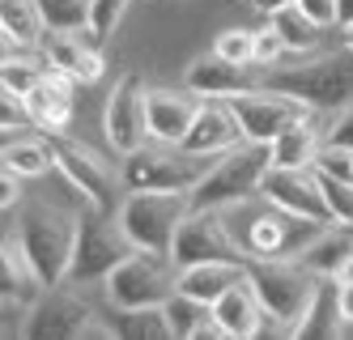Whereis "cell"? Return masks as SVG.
I'll use <instances>...</instances> for the list:
<instances>
[{
  "instance_id": "33",
  "label": "cell",
  "mask_w": 353,
  "mask_h": 340,
  "mask_svg": "<svg viewBox=\"0 0 353 340\" xmlns=\"http://www.w3.org/2000/svg\"><path fill=\"white\" fill-rule=\"evenodd\" d=\"M315 174H319V188H323L327 208H332V221H349L353 226V183L332 179V174H323V170H315Z\"/></svg>"
},
{
  "instance_id": "40",
  "label": "cell",
  "mask_w": 353,
  "mask_h": 340,
  "mask_svg": "<svg viewBox=\"0 0 353 340\" xmlns=\"http://www.w3.org/2000/svg\"><path fill=\"white\" fill-rule=\"evenodd\" d=\"M336 302H341V319L353 323V281H349V285L336 281Z\"/></svg>"
},
{
  "instance_id": "34",
  "label": "cell",
  "mask_w": 353,
  "mask_h": 340,
  "mask_svg": "<svg viewBox=\"0 0 353 340\" xmlns=\"http://www.w3.org/2000/svg\"><path fill=\"white\" fill-rule=\"evenodd\" d=\"M213 51L234 64H256V30H221Z\"/></svg>"
},
{
  "instance_id": "13",
  "label": "cell",
  "mask_w": 353,
  "mask_h": 340,
  "mask_svg": "<svg viewBox=\"0 0 353 340\" xmlns=\"http://www.w3.org/2000/svg\"><path fill=\"white\" fill-rule=\"evenodd\" d=\"M260 196L276 208H290L298 217H315V221H332V208L323 200L319 188V174L307 166H268L264 183H260Z\"/></svg>"
},
{
  "instance_id": "15",
  "label": "cell",
  "mask_w": 353,
  "mask_h": 340,
  "mask_svg": "<svg viewBox=\"0 0 353 340\" xmlns=\"http://www.w3.org/2000/svg\"><path fill=\"white\" fill-rule=\"evenodd\" d=\"M239 141H247V137H243V123H239V115L230 111V102L221 98V102H200V111H196V119H192V132L183 137V149L217 158V153L234 149Z\"/></svg>"
},
{
  "instance_id": "38",
  "label": "cell",
  "mask_w": 353,
  "mask_h": 340,
  "mask_svg": "<svg viewBox=\"0 0 353 340\" xmlns=\"http://www.w3.org/2000/svg\"><path fill=\"white\" fill-rule=\"evenodd\" d=\"M281 51H285V43H281V34H276L272 26L268 30H256V64H272Z\"/></svg>"
},
{
  "instance_id": "4",
  "label": "cell",
  "mask_w": 353,
  "mask_h": 340,
  "mask_svg": "<svg viewBox=\"0 0 353 340\" xmlns=\"http://www.w3.org/2000/svg\"><path fill=\"white\" fill-rule=\"evenodd\" d=\"M247 281L256 285L264 315L285 332H298L323 277H315L302 259H247Z\"/></svg>"
},
{
  "instance_id": "36",
  "label": "cell",
  "mask_w": 353,
  "mask_h": 340,
  "mask_svg": "<svg viewBox=\"0 0 353 340\" xmlns=\"http://www.w3.org/2000/svg\"><path fill=\"white\" fill-rule=\"evenodd\" d=\"M315 170L353 183V153H349V149H336V145H319V153H315Z\"/></svg>"
},
{
  "instance_id": "16",
  "label": "cell",
  "mask_w": 353,
  "mask_h": 340,
  "mask_svg": "<svg viewBox=\"0 0 353 340\" xmlns=\"http://www.w3.org/2000/svg\"><path fill=\"white\" fill-rule=\"evenodd\" d=\"M98 34H90V26L77 34H47L43 56L56 72L72 77V81H98L103 77V56H98Z\"/></svg>"
},
{
  "instance_id": "5",
  "label": "cell",
  "mask_w": 353,
  "mask_h": 340,
  "mask_svg": "<svg viewBox=\"0 0 353 340\" xmlns=\"http://www.w3.org/2000/svg\"><path fill=\"white\" fill-rule=\"evenodd\" d=\"M264 86L276 94H290L307 111H341L353 102V51H336V56H323L311 64L268 72Z\"/></svg>"
},
{
  "instance_id": "32",
  "label": "cell",
  "mask_w": 353,
  "mask_h": 340,
  "mask_svg": "<svg viewBox=\"0 0 353 340\" xmlns=\"http://www.w3.org/2000/svg\"><path fill=\"white\" fill-rule=\"evenodd\" d=\"M0 77H5V90L9 94L26 98L43 81V77H47V68H39L34 60H21V56H5V72H0Z\"/></svg>"
},
{
  "instance_id": "39",
  "label": "cell",
  "mask_w": 353,
  "mask_h": 340,
  "mask_svg": "<svg viewBox=\"0 0 353 340\" xmlns=\"http://www.w3.org/2000/svg\"><path fill=\"white\" fill-rule=\"evenodd\" d=\"M298 9L307 13V17L319 26V30H323V26H332V21H336V0H298Z\"/></svg>"
},
{
  "instance_id": "27",
  "label": "cell",
  "mask_w": 353,
  "mask_h": 340,
  "mask_svg": "<svg viewBox=\"0 0 353 340\" xmlns=\"http://www.w3.org/2000/svg\"><path fill=\"white\" fill-rule=\"evenodd\" d=\"M52 166H56V141L52 137H13V141H5V170H13L21 179H34Z\"/></svg>"
},
{
  "instance_id": "10",
  "label": "cell",
  "mask_w": 353,
  "mask_h": 340,
  "mask_svg": "<svg viewBox=\"0 0 353 340\" xmlns=\"http://www.w3.org/2000/svg\"><path fill=\"white\" fill-rule=\"evenodd\" d=\"M170 259L179 268L209 264V259H221V264H247V255L239 251V243H234L230 226H225V217L213 213V208H192V213L179 221Z\"/></svg>"
},
{
  "instance_id": "23",
  "label": "cell",
  "mask_w": 353,
  "mask_h": 340,
  "mask_svg": "<svg viewBox=\"0 0 353 340\" xmlns=\"http://www.w3.org/2000/svg\"><path fill=\"white\" fill-rule=\"evenodd\" d=\"M243 277H247V264H221V259H209V264H192V268L179 272V290L213 306L225 290H234Z\"/></svg>"
},
{
  "instance_id": "20",
  "label": "cell",
  "mask_w": 353,
  "mask_h": 340,
  "mask_svg": "<svg viewBox=\"0 0 353 340\" xmlns=\"http://www.w3.org/2000/svg\"><path fill=\"white\" fill-rule=\"evenodd\" d=\"M26 111L30 123H39L43 132H64L72 119V77L47 68V77L26 94Z\"/></svg>"
},
{
  "instance_id": "31",
  "label": "cell",
  "mask_w": 353,
  "mask_h": 340,
  "mask_svg": "<svg viewBox=\"0 0 353 340\" xmlns=\"http://www.w3.org/2000/svg\"><path fill=\"white\" fill-rule=\"evenodd\" d=\"M272 30L281 34V43H285V51H311L315 43H319V26L302 13L298 5H290V9H281V13H272Z\"/></svg>"
},
{
  "instance_id": "43",
  "label": "cell",
  "mask_w": 353,
  "mask_h": 340,
  "mask_svg": "<svg viewBox=\"0 0 353 340\" xmlns=\"http://www.w3.org/2000/svg\"><path fill=\"white\" fill-rule=\"evenodd\" d=\"M336 21L341 26H353V0H336Z\"/></svg>"
},
{
  "instance_id": "45",
  "label": "cell",
  "mask_w": 353,
  "mask_h": 340,
  "mask_svg": "<svg viewBox=\"0 0 353 340\" xmlns=\"http://www.w3.org/2000/svg\"><path fill=\"white\" fill-rule=\"evenodd\" d=\"M345 47L353 51V26H345Z\"/></svg>"
},
{
  "instance_id": "35",
  "label": "cell",
  "mask_w": 353,
  "mask_h": 340,
  "mask_svg": "<svg viewBox=\"0 0 353 340\" xmlns=\"http://www.w3.org/2000/svg\"><path fill=\"white\" fill-rule=\"evenodd\" d=\"M123 9H128V0H90V34L111 39V30L119 26Z\"/></svg>"
},
{
  "instance_id": "7",
  "label": "cell",
  "mask_w": 353,
  "mask_h": 340,
  "mask_svg": "<svg viewBox=\"0 0 353 340\" xmlns=\"http://www.w3.org/2000/svg\"><path fill=\"white\" fill-rule=\"evenodd\" d=\"M192 213V196L188 192H128L123 204L115 208L119 230L128 234V243L137 251H154L170 255L174 247V230Z\"/></svg>"
},
{
  "instance_id": "21",
  "label": "cell",
  "mask_w": 353,
  "mask_h": 340,
  "mask_svg": "<svg viewBox=\"0 0 353 340\" xmlns=\"http://www.w3.org/2000/svg\"><path fill=\"white\" fill-rule=\"evenodd\" d=\"M264 319L268 315L260 306V294H256V285H251L247 277L213 302V323L221 328V336H256Z\"/></svg>"
},
{
  "instance_id": "11",
  "label": "cell",
  "mask_w": 353,
  "mask_h": 340,
  "mask_svg": "<svg viewBox=\"0 0 353 340\" xmlns=\"http://www.w3.org/2000/svg\"><path fill=\"white\" fill-rule=\"evenodd\" d=\"M225 102H230V111L239 115L243 137H247V141H264V145H272L294 119H307V107H302V102H294L290 94H276V90H268V86L243 90V94L225 98Z\"/></svg>"
},
{
  "instance_id": "25",
  "label": "cell",
  "mask_w": 353,
  "mask_h": 340,
  "mask_svg": "<svg viewBox=\"0 0 353 340\" xmlns=\"http://www.w3.org/2000/svg\"><path fill=\"white\" fill-rule=\"evenodd\" d=\"M162 315H166L170 336H221V328L213 323V306L183 294V290H174L162 302Z\"/></svg>"
},
{
  "instance_id": "26",
  "label": "cell",
  "mask_w": 353,
  "mask_h": 340,
  "mask_svg": "<svg viewBox=\"0 0 353 340\" xmlns=\"http://www.w3.org/2000/svg\"><path fill=\"white\" fill-rule=\"evenodd\" d=\"M0 26H5V56H13L17 47L43 43V34H47L34 0H0Z\"/></svg>"
},
{
  "instance_id": "30",
  "label": "cell",
  "mask_w": 353,
  "mask_h": 340,
  "mask_svg": "<svg viewBox=\"0 0 353 340\" xmlns=\"http://www.w3.org/2000/svg\"><path fill=\"white\" fill-rule=\"evenodd\" d=\"M47 34H77L90 26V0H34Z\"/></svg>"
},
{
  "instance_id": "29",
  "label": "cell",
  "mask_w": 353,
  "mask_h": 340,
  "mask_svg": "<svg viewBox=\"0 0 353 340\" xmlns=\"http://www.w3.org/2000/svg\"><path fill=\"white\" fill-rule=\"evenodd\" d=\"M341 323H345V319H341V302H336V281L323 277L319 290H315V302H311L307 315H302V323H298L294 336H315V332H319V336H332Z\"/></svg>"
},
{
  "instance_id": "2",
  "label": "cell",
  "mask_w": 353,
  "mask_h": 340,
  "mask_svg": "<svg viewBox=\"0 0 353 340\" xmlns=\"http://www.w3.org/2000/svg\"><path fill=\"white\" fill-rule=\"evenodd\" d=\"M268 166H272V145H264V141H239L234 149L217 153L213 170L188 192L192 208H213V213H221V208H230V204L251 200V196L260 192Z\"/></svg>"
},
{
  "instance_id": "22",
  "label": "cell",
  "mask_w": 353,
  "mask_h": 340,
  "mask_svg": "<svg viewBox=\"0 0 353 340\" xmlns=\"http://www.w3.org/2000/svg\"><path fill=\"white\" fill-rule=\"evenodd\" d=\"M0 294H5V306H34L47 290H43V281L39 272L30 268V259L26 251H21V243H5V251H0Z\"/></svg>"
},
{
  "instance_id": "14",
  "label": "cell",
  "mask_w": 353,
  "mask_h": 340,
  "mask_svg": "<svg viewBox=\"0 0 353 340\" xmlns=\"http://www.w3.org/2000/svg\"><path fill=\"white\" fill-rule=\"evenodd\" d=\"M103 128H107V141L119 153H137L149 141V119H145V90L141 81L128 72L119 77L111 98H107V111H103Z\"/></svg>"
},
{
  "instance_id": "24",
  "label": "cell",
  "mask_w": 353,
  "mask_h": 340,
  "mask_svg": "<svg viewBox=\"0 0 353 340\" xmlns=\"http://www.w3.org/2000/svg\"><path fill=\"white\" fill-rule=\"evenodd\" d=\"M349 255H353V226L349 221H327L319 239L302 251V264L315 277H336Z\"/></svg>"
},
{
  "instance_id": "42",
  "label": "cell",
  "mask_w": 353,
  "mask_h": 340,
  "mask_svg": "<svg viewBox=\"0 0 353 340\" xmlns=\"http://www.w3.org/2000/svg\"><path fill=\"white\" fill-rule=\"evenodd\" d=\"M290 5H298V0H256V9L268 13V17H272V13H281V9H290Z\"/></svg>"
},
{
  "instance_id": "6",
  "label": "cell",
  "mask_w": 353,
  "mask_h": 340,
  "mask_svg": "<svg viewBox=\"0 0 353 340\" xmlns=\"http://www.w3.org/2000/svg\"><path fill=\"white\" fill-rule=\"evenodd\" d=\"M217 158L192 153L183 145H141L137 153H123V188L128 192H192L213 170Z\"/></svg>"
},
{
  "instance_id": "18",
  "label": "cell",
  "mask_w": 353,
  "mask_h": 340,
  "mask_svg": "<svg viewBox=\"0 0 353 340\" xmlns=\"http://www.w3.org/2000/svg\"><path fill=\"white\" fill-rule=\"evenodd\" d=\"M192 94V90H188ZM174 90H145V119H149V137L162 145H183L192 132V119L200 111V102Z\"/></svg>"
},
{
  "instance_id": "8",
  "label": "cell",
  "mask_w": 353,
  "mask_h": 340,
  "mask_svg": "<svg viewBox=\"0 0 353 340\" xmlns=\"http://www.w3.org/2000/svg\"><path fill=\"white\" fill-rule=\"evenodd\" d=\"M137 247L128 243V234L119 230V221L111 226L103 217V208H90V213L77 217V247H72V285H94L107 281L123 259H128Z\"/></svg>"
},
{
  "instance_id": "41",
  "label": "cell",
  "mask_w": 353,
  "mask_h": 340,
  "mask_svg": "<svg viewBox=\"0 0 353 340\" xmlns=\"http://www.w3.org/2000/svg\"><path fill=\"white\" fill-rule=\"evenodd\" d=\"M17 179L21 174H13V170H5V192H0V196H5V208H13L21 196H17Z\"/></svg>"
},
{
  "instance_id": "44",
  "label": "cell",
  "mask_w": 353,
  "mask_h": 340,
  "mask_svg": "<svg viewBox=\"0 0 353 340\" xmlns=\"http://www.w3.org/2000/svg\"><path fill=\"white\" fill-rule=\"evenodd\" d=\"M332 281H341V285H349V281H353V255H349V259H345V264H341V272H336Z\"/></svg>"
},
{
  "instance_id": "1",
  "label": "cell",
  "mask_w": 353,
  "mask_h": 340,
  "mask_svg": "<svg viewBox=\"0 0 353 340\" xmlns=\"http://www.w3.org/2000/svg\"><path fill=\"white\" fill-rule=\"evenodd\" d=\"M17 243L26 251L30 268L39 272L43 290H60L72 272V247H77V217L60 213L52 204H30L21 208L17 221Z\"/></svg>"
},
{
  "instance_id": "9",
  "label": "cell",
  "mask_w": 353,
  "mask_h": 340,
  "mask_svg": "<svg viewBox=\"0 0 353 340\" xmlns=\"http://www.w3.org/2000/svg\"><path fill=\"white\" fill-rule=\"evenodd\" d=\"M103 285H107L111 306H162L179 290V264L170 255L132 251Z\"/></svg>"
},
{
  "instance_id": "37",
  "label": "cell",
  "mask_w": 353,
  "mask_h": 340,
  "mask_svg": "<svg viewBox=\"0 0 353 340\" xmlns=\"http://www.w3.org/2000/svg\"><path fill=\"white\" fill-rule=\"evenodd\" d=\"M323 145H336V149H349V153H353V102H349V107H341L336 119L327 123Z\"/></svg>"
},
{
  "instance_id": "3",
  "label": "cell",
  "mask_w": 353,
  "mask_h": 340,
  "mask_svg": "<svg viewBox=\"0 0 353 340\" xmlns=\"http://www.w3.org/2000/svg\"><path fill=\"white\" fill-rule=\"evenodd\" d=\"M323 226L327 221L298 217V213H290V208H276V204L264 200V208H251L243 230L230 226V234H234V243H239V251L247 259H302V251L323 234Z\"/></svg>"
},
{
  "instance_id": "12",
  "label": "cell",
  "mask_w": 353,
  "mask_h": 340,
  "mask_svg": "<svg viewBox=\"0 0 353 340\" xmlns=\"http://www.w3.org/2000/svg\"><path fill=\"white\" fill-rule=\"evenodd\" d=\"M52 141H56V166L64 170V179L72 183V188H77V196H85L90 208H103V213H107V208H119L123 204L119 183L103 166V158H94L85 145L64 141L60 132H52Z\"/></svg>"
},
{
  "instance_id": "19",
  "label": "cell",
  "mask_w": 353,
  "mask_h": 340,
  "mask_svg": "<svg viewBox=\"0 0 353 340\" xmlns=\"http://www.w3.org/2000/svg\"><path fill=\"white\" fill-rule=\"evenodd\" d=\"M188 90L196 98H234L243 90H256V81H251L247 64H234L225 56H200L192 68H188Z\"/></svg>"
},
{
  "instance_id": "17",
  "label": "cell",
  "mask_w": 353,
  "mask_h": 340,
  "mask_svg": "<svg viewBox=\"0 0 353 340\" xmlns=\"http://www.w3.org/2000/svg\"><path fill=\"white\" fill-rule=\"evenodd\" d=\"M94 310L81 306L60 290H47L30 310H26V336H85Z\"/></svg>"
},
{
  "instance_id": "28",
  "label": "cell",
  "mask_w": 353,
  "mask_h": 340,
  "mask_svg": "<svg viewBox=\"0 0 353 340\" xmlns=\"http://www.w3.org/2000/svg\"><path fill=\"white\" fill-rule=\"evenodd\" d=\"M323 141H315L307 119H294L281 137L272 141V166H311Z\"/></svg>"
}]
</instances>
